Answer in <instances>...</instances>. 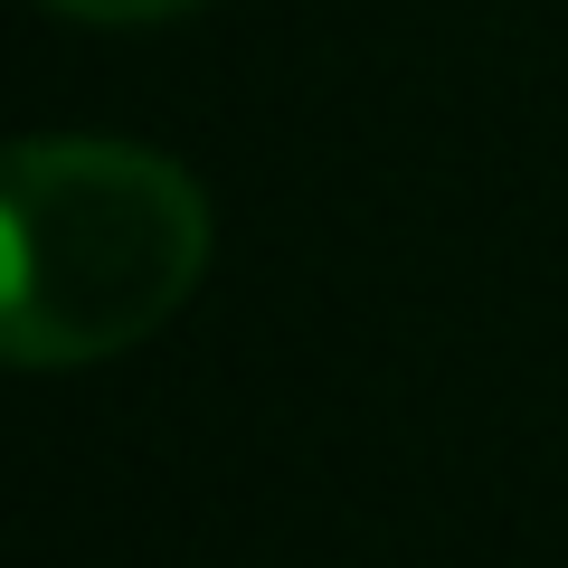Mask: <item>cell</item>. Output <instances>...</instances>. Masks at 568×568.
<instances>
[{
	"instance_id": "2",
	"label": "cell",
	"mask_w": 568,
	"mask_h": 568,
	"mask_svg": "<svg viewBox=\"0 0 568 568\" xmlns=\"http://www.w3.org/2000/svg\"><path fill=\"white\" fill-rule=\"evenodd\" d=\"M48 10L95 20V29H133V20H171V10H190V0H48Z\"/></svg>"
},
{
	"instance_id": "1",
	"label": "cell",
	"mask_w": 568,
	"mask_h": 568,
	"mask_svg": "<svg viewBox=\"0 0 568 568\" xmlns=\"http://www.w3.org/2000/svg\"><path fill=\"white\" fill-rule=\"evenodd\" d=\"M209 265V200L181 162L104 133H29L0 162V342L20 369H85L152 342Z\"/></svg>"
}]
</instances>
